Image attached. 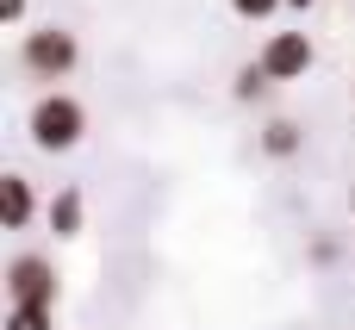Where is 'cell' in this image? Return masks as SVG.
Masks as SVG:
<instances>
[{"label": "cell", "instance_id": "5b68a950", "mask_svg": "<svg viewBox=\"0 0 355 330\" xmlns=\"http://www.w3.org/2000/svg\"><path fill=\"white\" fill-rule=\"evenodd\" d=\"M31 212H37L31 181H25V175H6V181H0V218H6V231H25Z\"/></svg>", "mask_w": 355, "mask_h": 330}, {"label": "cell", "instance_id": "30bf717a", "mask_svg": "<svg viewBox=\"0 0 355 330\" xmlns=\"http://www.w3.org/2000/svg\"><path fill=\"white\" fill-rule=\"evenodd\" d=\"M287 0H231V12L237 19H268V12H281Z\"/></svg>", "mask_w": 355, "mask_h": 330}, {"label": "cell", "instance_id": "ba28073f", "mask_svg": "<svg viewBox=\"0 0 355 330\" xmlns=\"http://www.w3.org/2000/svg\"><path fill=\"white\" fill-rule=\"evenodd\" d=\"M6 330H56V306H6Z\"/></svg>", "mask_w": 355, "mask_h": 330}, {"label": "cell", "instance_id": "6da1fadb", "mask_svg": "<svg viewBox=\"0 0 355 330\" xmlns=\"http://www.w3.org/2000/svg\"><path fill=\"white\" fill-rule=\"evenodd\" d=\"M25 131H31V144H37L44 156H62V150H75V144H81L87 112H81V100H75V94H44V100L31 106Z\"/></svg>", "mask_w": 355, "mask_h": 330}, {"label": "cell", "instance_id": "3957f363", "mask_svg": "<svg viewBox=\"0 0 355 330\" xmlns=\"http://www.w3.org/2000/svg\"><path fill=\"white\" fill-rule=\"evenodd\" d=\"M6 299L12 306H56V268L44 256H12L6 262Z\"/></svg>", "mask_w": 355, "mask_h": 330}, {"label": "cell", "instance_id": "7c38bea8", "mask_svg": "<svg viewBox=\"0 0 355 330\" xmlns=\"http://www.w3.org/2000/svg\"><path fill=\"white\" fill-rule=\"evenodd\" d=\"M287 6H300V12H306V6H312V0H287Z\"/></svg>", "mask_w": 355, "mask_h": 330}, {"label": "cell", "instance_id": "52a82bcc", "mask_svg": "<svg viewBox=\"0 0 355 330\" xmlns=\"http://www.w3.org/2000/svg\"><path fill=\"white\" fill-rule=\"evenodd\" d=\"M50 231H56V237H81V193H75V187H62V193L50 200Z\"/></svg>", "mask_w": 355, "mask_h": 330}, {"label": "cell", "instance_id": "7a4b0ae2", "mask_svg": "<svg viewBox=\"0 0 355 330\" xmlns=\"http://www.w3.org/2000/svg\"><path fill=\"white\" fill-rule=\"evenodd\" d=\"M75 62H81V44H75L69 25H37L19 44V69L31 81H62V75H75Z\"/></svg>", "mask_w": 355, "mask_h": 330}, {"label": "cell", "instance_id": "8992f818", "mask_svg": "<svg viewBox=\"0 0 355 330\" xmlns=\"http://www.w3.org/2000/svg\"><path fill=\"white\" fill-rule=\"evenodd\" d=\"M300 144H306V131H300L293 119H268V125H262V156L287 162V156H300Z\"/></svg>", "mask_w": 355, "mask_h": 330}, {"label": "cell", "instance_id": "277c9868", "mask_svg": "<svg viewBox=\"0 0 355 330\" xmlns=\"http://www.w3.org/2000/svg\"><path fill=\"white\" fill-rule=\"evenodd\" d=\"M312 56H318V50H312V37H306V31H275V37L262 44V56H256V62H262L275 81H300V75L312 69Z\"/></svg>", "mask_w": 355, "mask_h": 330}, {"label": "cell", "instance_id": "9c48e42d", "mask_svg": "<svg viewBox=\"0 0 355 330\" xmlns=\"http://www.w3.org/2000/svg\"><path fill=\"white\" fill-rule=\"evenodd\" d=\"M268 87H275V75H268L262 62H243V69H237V81H231V94H237V100H262Z\"/></svg>", "mask_w": 355, "mask_h": 330}, {"label": "cell", "instance_id": "8fae6325", "mask_svg": "<svg viewBox=\"0 0 355 330\" xmlns=\"http://www.w3.org/2000/svg\"><path fill=\"white\" fill-rule=\"evenodd\" d=\"M0 19H6V25H19V19H25V0H0Z\"/></svg>", "mask_w": 355, "mask_h": 330}, {"label": "cell", "instance_id": "4fadbf2b", "mask_svg": "<svg viewBox=\"0 0 355 330\" xmlns=\"http://www.w3.org/2000/svg\"><path fill=\"white\" fill-rule=\"evenodd\" d=\"M349 212H355V187H349Z\"/></svg>", "mask_w": 355, "mask_h": 330}]
</instances>
